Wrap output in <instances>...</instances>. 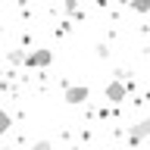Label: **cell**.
<instances>
[{
  "instance_id": "1",
  "label": "cell",
  "mask_w": 150,
  "mask_h": 150,
  "mask_svg": "<svg viewBox=\"0 0 150 150\" xmlns=\"http://www.w3.org/2000/svg\"><path fill=\"white\" fill-rule=\"evenodd\" d=\"M22 63H25L28 69L50 66V63H53V50H35V53H25V56H22Z\"/></svg>"
},
{
  "instance_id": "2",
  "label": "cell",
  "mask_w": 150,
  "mask_h": 150,
  "mask_svg": "<svg viewBox=\"0 0 150 150\" xmlns=\"http://www.w3.org/2000/svg\"><path fill=\"white\" fill-rule=\"evenodd\" d=\"M88 94H91V91H88L84 84H69V88H66V103H72V106H75V103H84Z\"/></svg>"
},
{
  "instance_id": "3",
  "label": "cell",
  "mask_w": 150,
  "mask_h": 150,
  "mask_svg": "<svg viewBox=\"0 0 150 150\" xmlns=\"http://www.w3.org/2000/svg\"><path fill=\"white\" fill-rule=\"evenodd\" d=\"M103 94H106V100L119 103V100H125V84H122V81H110V84H106V91H103Z\"/></svg>"
},
{
  "instance_id": "4",
  "label": "cell",
  "mask_w": 150,
  "mask_h": 150,
  "mask_svg": "<svg viewBox=\"0 0 150 150\" xmlns=\"http://www.w3.org/2000/svg\"><path fill=\"white\" fill-rule=\"evenodd\" d=\"M147 134H150V122H147V119H141L138 125L131 128V134H128V138H131V144H138V141H144Z\"/></svg>"
},
{
  "instance_id": "5",
  "label": "cell",
  "mask_w": 150,
  "mask_h": 150,
  "mask_svg": "<svg viewBox=\"0 0 150 150\" xmlns=\"http://www.w3.org/2000/svg\"><path fill=\"white\" fill-rule=\"evenodd\" d=\"M9 128H13V119H9V112L0 110V134H6Z\"/></svg>"
},
{
  "instance_id": "6",
  "label": "cell",
  "mask_w": 150,
  "mask_h": 150,
  "mask_svg": "<svg viewBox=\"0 0 150 150\" xmlns=\"http://www.w3.org/2000/svg\"><path fill=\"white\" fill-rule=\"evenodd\" d=\"M31 150H53V147H50V141H38Z\"/></svg>"
}]
</instances>
